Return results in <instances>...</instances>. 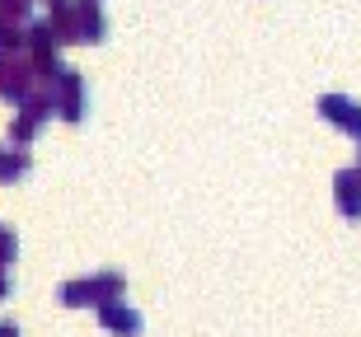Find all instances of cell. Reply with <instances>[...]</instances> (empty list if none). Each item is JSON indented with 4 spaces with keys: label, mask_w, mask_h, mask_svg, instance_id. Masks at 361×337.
I'll return each instance as SVG.
<instances>
[{
    "label": "cell",
    "mask_w": 361,
    "mask_h": 337,
    "mask_svg": "<svg viewBox=\"0 0 361 337\" xmlns=\"http://www.w3.org/2000/svg\"><path fill=\"white\" fill-rule=\"evenodd\" d=\"M14 253H19V239H14V229H0V272L14 262Z\"/></svg>",
    "instance_id": "9"
},
{
    "label": "cell",
    "mask_w": 361,
    "mask_h": 337,
    "mask_svg": "<svg viewBox=\"0 0 361 337\" xmlns=\"http://www.w3.org/2000/svg\"><path fill=\"white\" fill-rule=\"evenodd\" d=\"M357 174H361V169H357Z\"/></svg>",
    "instance_id": "12"
},
{
    "label": "cell",
    "mask_w": 361,
    "mask_h": 337,
    "mask_svg": "<svg viewBox=\"0 0 361 337\" xmlns=\"http://www.w3.org/2000/svg\"><path fill=\"white\" fill-rule=\"evenodd\" d=\"M108 19L99 10V0H75V42H104Z\"/></svg>",
    "instance_id": "4"
},
{
    "label": "cell",
    "mask_w": 361,
    "mask_h": 337,
    "mask_svg": "<svg viewBox=\"0 0 361 337\" xmlns=\"http://www.w3.org/2000/svg\"><path fill=\"white\" fill-rule=\"evenodd\" d=\"M0 337H19V328H14V324H0Z\"/></svg>",
    "instance_id": "10"
},
{
    "label": "cell",
    "mask_w": 361,
    "mask_h": 337,
    "mask_svg": "<svg viewBox=\"0 0 361 337\" xmlns=\"http://www.w3.org/2000/svg\"><path fill=\"white\" fill-rule=\"evenodd\" d=\"M28 169H33L28 150H0V183H14V178H24Z\"/></svg>",
    "instance_id": "8"
},
{
    "label": "cell",
    "mask_w": 361,
    "mask_h": 337,
    "mask_svg": "<svg viewBox=\"0 0 361 337\" xmlns=\"http://www.w3.org/2000/svg\"><path fill=\"white\" fill-rule=\"evenodd\" d=\"M319 117L329 122V127H338V132L361 136V103H352L348 94H324L319 98Z\"/></svg>",
    "instance_id": "3"
},
{
    "label": "cell",
    "mask_w": 361,
    "mask_h": 337,
    "mask_svg": "<svg viewBox=\"0 0 361 337\" xmlns=\"http://www.w3.org/2000/svg\"><path fill=\"white\" fill-rule=\"evenodd\" d=\"M28 47V24L14 14H0V52H24Z\"/></svg>",
    "instance_id": "7"
},
{
    "label": "cell",
    "mask_w": 361,
    "mask_h": 337,
    "mask_svg": "<svg viewBox=\"0 0 361 337\" xmlns=\"http://www.w3.org/2000/svg\"><path fill=\"white\" fill-rule=\"evenodd\" d=\"M52 103H56V113L66 122H80L85 117V80H80V70H71V66H61V75L52 80Z\"/></svg>",
    "instance_id": "2"
},
{
    "label": "cell",
    "mask_w": 361,
    "mask_h": 337,
    "mask_svg": "<svg viewBox=\"0 0 361 337\" xmlns=\"http://www.w3.org/2000/svg\"><path fill=\"white\" fill-rule=\"evenodd\" d=\"M122 295V276L118 272H99V276H75L61 286V305L71 310H90V305H108Z\"/></svg>",
    "instance_id": "1"
},
{
    "label": "cell",
    "mask_w": 361,
    "mask_h": 337,
    "mask_svg": "<svg viewBox=\"0 0 361 337\" xmlns=\"http://www.w3.org/2000/svg\"><path fill=\"white\" fill-rule=\"evenodd\" d=\"M99 324H104L108 333H118V337H141V314L127 310L122 300H108V305H99Z\"/></svg>",
    "instance_id": "5"
},
{
    "label": "cell",
    "mask_w": 361,
    "mask_h": 337,
    "mask_svg": "<svg viewBox=\"0 0 361 337\" xmlns=\"http://www.w3.org/2000/svg\"><path fill=\"white\" fill-rule=\"evenodd\" d=\"M10 295V276H5V272H0V300Z\"/></svg>",
    "instance_id": "11"
},
{
    "label": "cell",
    "mask_w": 361,
    "mask_h": 337,
    "mask_svg": "<svg viewBox=\"0 0 361 337\" xmlns=\"http://www.w3.org/2000/svg\"><path fill=\"white\" fill-rule=\"evenodd\" d=\"M334 197H338V211L348 220H361V174L357 169H343L334 178Z\"/></svg>",
    "instance_id": "6"
}]
</instances>
